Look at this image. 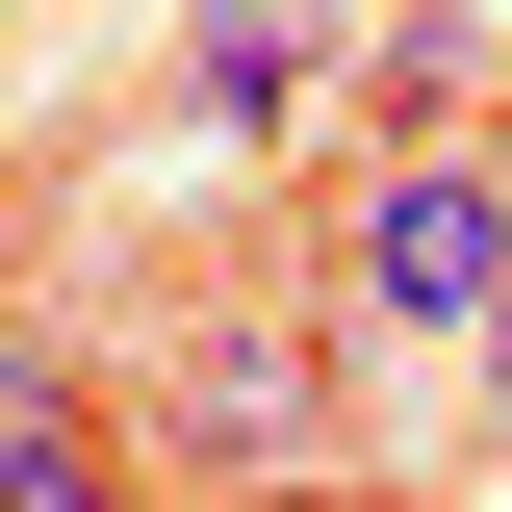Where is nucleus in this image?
<instances>
[{"instance_id": "obj_5", "label": "nucleus", "mask_w": 512, "mask_h": 512, "mask_svg": "<svg viewBox=\"0 0 512 512\" xmlns=\"http://www.w3.org/2000/svg\"><path fill=\"white\" fill-rule=\"evenodd\" d=\"M359 128H487V0H384L359 26Z\"/></svg>"}, {"instance_id": "obj_6", "label": "nucleus", "mask_w": 512, "mask_h": 512, "mask_svg": "<svg viewBox=\"0 0 512 512\" xmlns=\"http://www.w3.org/2000/svg\"><path fill=\"white\" fill-rule=\"evenodd\" d=\"M461 359H487V436H512V282H487V333H461Z\"/></svg>"}, {"instance_id": "obj_7", "label": "nucleus", "mask_w": 512, "mask_h": 512, "mask_svg": "<svg viewBox=\"0 0 512 512\" xmlns=\"http://www.w3.org/2000/svg\"><path fill=\"white\" fill-rule=\"evenodd\" d=\"M0 333H26V282H0Z\"/></svg>"}, {"instance_id": "obj_2", "label": "nucleus", "mask_w": 512, "mask_h": 512, "mask_svg": "<svg viewBox=\"0 0 512 512\" xmlns=\"http://www.w3.org/2000/svg\"><path fill=\"white\" fill-rule=\"evenodd\" d=\"M282 461H333V308H180V359H154V487H282Z\"/></svg>"}, {"instance_id": "obj_3", "label": "nucleus", "mask_w": 512, "mask_h": 512, "mask_svg": "<svg viewBox=\"0 0 512 512\" xmlns=\"http://www.w3.org/2000/svg\"><path fill=\"white\" fill-rule=\"evenodd\" d=\"M103 487H154V410L103 359H26L0 333V512H103Z\"/></svg>"}, {"instance_id": "obj_4", "label": "nucleus", "mask_w": 512, "mask_h": 512, "mask_svg": "<svg viewBox=\"0 0 512 512\" xmlns=\"http://www.w3.org/2000/svg\"><path fill=\"white\" fill-rule=\"evenodd\" d=\"M359 77V0H180V103L205 128H308Z\"/></svg>"}, {"instance_id": "obj_1", "label": "nucleus", "mask_w": 512, "mask_h": 512, "mask_svg": "<svg viewBox=\"0 0 512 512\" xmlns=\"http://www.w3.org/2000/svg\"><path fill=\"white\" fill-rule=\"evenodd\" d=\"M512 282V128H384V180L333 205V308L359 333H487Z\"/></svg>"}]
</instances>
